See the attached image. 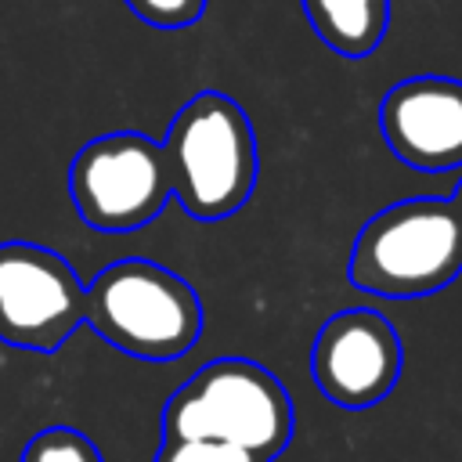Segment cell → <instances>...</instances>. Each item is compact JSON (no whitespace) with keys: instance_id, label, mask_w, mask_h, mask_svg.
Wrapping results in <instances>:
<instances>
[{"instance_id":"obj_1","label":"cell","mask_w":462,"mask_h":462,"mask_svg":"<svg viewBox=\"0 0 462 462\" xmlns=\"http://www.w3.org/2000/svg\"><path fill=\"white\" fill-rule=\"evenodd\" d=\"M170 191L191 220L238 213L256 184V134L245 108L220 94H195L162 141Z\"/></svg>"},{"instance_id":"obj_2","label":"cell","mask_w":462,"mask_h":462,"mask_svg":"<svg viewBox=\"0 0 462 462\" xmlns=\"http://www.w3.org/2000/svg\"><path fill=\"white\" fill-rule=\"evenodd\" d=\"M296 411L289 390L249 357L202 365L162 408V437L224 440L274 462L292 440Z\"/></svg>"},{"instance_id":"obj_3","label":"cell","mask_w":462,"mask_h":462,"mask_svg":"<svg viewBox=\"0 0 462 462\" xmlns=\"http://www.w3.org/2000/svg\"><path fill=\"white\" fill-rule=\"evenodd\" d=\"M350 285L372 296L415 300L462 274V213L451 199H404L379 209L354 238Z\"/></svg>"},{"instance_id":"obj_4","label":"cell","mask_w":462,"mask_h":462,"mask_svg":"<svg viewBox=\"0 0 462 462\" xmlns=\"http://www.w3.org/2000/svg\"><path fill=\"white\" fill-rule=\"evenodd\" d=\"M87 321L116 350L141 361H177L206 325L195 289L162 263H108L87 289Z\"/></svg>"},{"instance_id":"obj_5","label":"cell","mask_w":462,"mask_h":462,"mask_svg":"<svg viewBox=\"0 0 462 462\" xmlns=\"http://www.w3.org/2000/svg\"><path fill=\"white\" fill-rule=\"evenodd\" d=\"M69 191L79 220L97 231L144 227L173 195L166 152L134 130L94 137L72 159Z\"/></svg>"},{"instance_id":"obj_6","label":"cell","mask_w":462,"mask_h":462,"mask_svg":"<svg viewBox=\"0 0 462 462\" xmlns=\"http://www.w3.org/2000/svg\"><path fill=\"white\" fill-rule=\"evenodd\" d=\"M87 321V289L72 263L36 242H0V339L58 350Z\"/></svg>"},{"instance_id":"obj_7","label":"cell","mask_w":462,"mask_h":462,"mask_svg":"<svg viewBox=\"0 0 462 462\" xmlns=\"http://www.w3.org/2000/svg\"><path fill=\"white\" fill-rule=\"evenodd\" d=\"M404 368L401 336L379 310L354 307L332 314L310 346V375L339 408H372L397 386Z\"/></svg>"},{"instance_id":"obj_8","label":"cell","mask_w":462,"mask_h":462,"mask_svg":"<svg viewBox=\"0 0 462 462\" xmlns=\"http://www.w3.org/2000/svg\"><path fill=\"white\" fill-rule=\"evenodd\" d=\"M379 130L390 152L422 173L462 166V79L411 76L379 101Z\"/></svg>"},{"instance_id":"obj_9","label":"cell","mask_w":462,"mask_h":462,"mask_svg":"<svg viewBox=\"0 0 462 462\" xmlns=\"http://www.w3.org/2000/svg\"><path fill=\"white\" fill-rule=\"evenodd\" d=\"M303 14L343 58H368L390 29V0H303Z\"/></svg>"},{"instance_id":"obj_10","label":"cell","mask_w":462,"mask_h":462,"mask_svg":"<svg viewBox=\"0 0 462 462\" xmlns=\"http://www.w3.org/2000/svg\"><path fill=\"white\" fill-rule=\"evenodd\" d=\"M22 462H105V458L87 433L72 426H47L25 444Z\"/></svg>"},{"instance_id":"obj_11","label":"cell","mask_w":462,"mask_h":462,"mask_svg":"<svg viewBox=\"0 0 462 462\" xmlns=\"http://www.w3.org/2000/svg\"><path fill=\"white\" fill-rule=\"evenodd\" d=\"M155 462H267L263 455L224 444V440H180V437H162V448Z\"/></svg>"},{"instance_id":"obj_12","label":"cell","mask_w":462,"mask_h":462,"mask_svg":"<svg viewBox=\"0 0 462 462\" xmlns=\"http://www.w3.org/2000/svg\"><path fill=\"white\" fill-rule=\"evenodd\" d=\"M126 7L155 29H184L202 18L206 0H126Z\"/></svg>"},{"instance_id":"obj_13","label":"cell","mask_w":462,"mask_h":462,"mask_svg":"<svg viewBox=\"0 0 462 462\" xmlns=\"http://www.w3.org/2000/svg\"><path fill=\"white\" fill-rule=\"evenodd\" d=\"M451 202H455V209L462 213V177H458V184H455V195H451Z\"/></svg>"}]
</instances>
